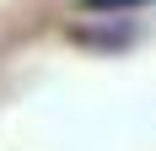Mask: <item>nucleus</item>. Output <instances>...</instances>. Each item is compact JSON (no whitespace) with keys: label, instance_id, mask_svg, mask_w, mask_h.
Instances as JSON below:
<instances>
[{"label":"nucleus","instance_id":"1","mask_svg":"<svg viewBox=\"0 0 156 151\" xmlns=\"http://www.w3.org/2000/svg\"><path fill=\"white\" fill-rule=\"evenodd\" d=\"M86 11H129V6H151V0H81Z\"/></svg>","mask_w":156,"mask_h":151}]
</instances>
